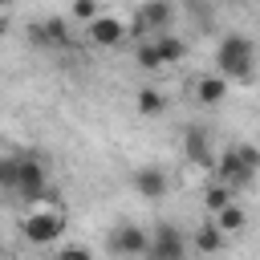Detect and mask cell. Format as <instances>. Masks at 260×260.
<instances>
[{
	"instance_id": "cell-1",
	"label": "cell",
	"mask_w": 260,
	"mask_h": 260,
	"mask_svg": "<svg viewBox=\"0 0 260 260\" xmlns=\"http://www.w3.org/2000/svg\"><path fill=\"white\" fill-rule=\"evenodd\" d=\"M215 65H219V73H223L228 81L252 77V65H256V45H252V37L228 32V37L219 41V49H215Z\"/></svg>"
},
{
	"instance_id": "cell-2",
	"label": "cell",
	"mask_w": 260,
	"mask_h": 260,
	"mask_svg": "<svg viewBox=\"0 0 260 260\" xmlns=\"http://www.w3.org/2000/svg\"><path fill=\"white\" fill-rule=\"evenodd\" d=\"M20 232H24L28 244H57L61 232H65V211H61V207L28 203V215L20 219Z\"/></svg>"
},
{
	"instance_id": "cell-3",
	"label": "cell",
	"mask_w": 260,
	"mask_h": 260,
	"mask_svg": "<svg viewBox=\"0 0 260 260\" xmlns=\"http://www.w3.org/2000/svg\"><path fill=\"white\" fill-rule=\"evenodd\" d=\"M16 195L28 199V203H41L49 195V175H45V162H37L32 154L20 158V171H16Z\"/></svg>"
},
{
	"instance_id": "cell-4",
	"label": "cell",
	"mask_w": 260,
	"mask_h": 260,
	"mask_svg": "<svg viewBox=\"0 0 260 260\" xmlns=\"http://www.w3.org/2000/svg\"><path fill=\"white\" fill-rule=\"evenodd\" d=\"M211 171H215V179H219V183H228L232 191H244V187H252V179H256V171L240 158V150H236V146H228V150L215 158V167H211Z\"/></svg>"
},
{
	"instance_id": "cell-5",
	"label": "cell",
	"mask_w": 260,
	"mask_h": 260,
	"mask_svg": "<svg viewBox=\"0 0 260 260\" xmlns=\"http://www.w3.org/2000/svg\"><path fill=\"white\" fill-rule=\"evenodd\" d=\"M187 240H183V232L175 228V223H158L154 228V236H150V248H146V256H158V260H179V256H187Z\"/></svg>"
},
{
	"instance_id": "cell-6",
	"label": "cell",
	"mask_w": 260,
	"mask_h": 260,
	"mask_svg": "<svg viewBox=\"0 0 260 260\" xmlns=\"http://www.w3.org/2000/svg\"><path fill=\"white\" fill-rule=\"evenodd\" d=\"M146 248H150V236L142 228H134V223L110 228V252L114 256H146Z\"/></svg>"
},
{
	"instance_id": "cell-7",
	"label": "cell",
	"mask_w": 260,
	"mask_h": 260,
	"mask_svg": "<svg viewBox=\"0 0 260 260\" xmlns=\"http://www.w3.org/2000/svg\"><path fill=\"white\" fill-rule=\"evenodd\" d=\"M134 20H138L142 32H167L171 20H175V4H171V0H146Z\"/></svg>"
},
{
	"instance_id": "cell-8",
	"label": "cell",
	"mask_w": 260,
	"mask_h": 260,
	"mask_svg": "<svg viewBox=\"0 0 260 260\" xmlns=\"http://www.w3.org/2000/svg\"><path fill=\"white\" fill-rule=\"evenodd\" d=\"M85 32H89V41H93V45H102V49H114V45H122V37H126V24H122L118 16H110V12H98V16L85 24Z\"/></svg>"
},
{
	"instance_id": "cell-9",
	"label": "cell",
	"mask_w": 260,
	"mask_h": 260,
	"mask_svg": "<svg viewBox=\"0 0 260 260\" xmlns=\"http://www.w3.org/2000/svg\"><path fill=\"white\" fill-rule=\"evenodd\" d=\"M28 41L41 45V49H69V24L61 16H49V20L28 28Z\"/></svg>"
},
{
	"instance_id": "cell-10",
	"label": "cell",
	"mask_w": 260,
	"mask_h": 260,
	"mask_svg": "<svg viewBox=\"0 0 260 260\" xmlns=\"http://www.w3.org/2000/svg\"><path fill=\"white\" fill-rule=\"evenodd\" d=\"M183 154H187V162H195V167H215V150H211V138H207V130L203 126H187V134H183Z\"/></svg>"
},
{
	"instance_id": "cell-11",
	"label": "cell",
	"mask_w": 260,
	"mask_h": 260,
	"mask_svg": "<svg viewBox=\"0 0 260 260\" xmlns=\"http://www.w3.org/2000/svg\"><path fill=\"white\" fill-rule=\"evenodd\" d=\"M130 183H134V191H138L142 199H162V195H167V187H171L167 171H162V167H154V162L138 167V171L130 175Z\"/></svg>"
},
{
	"instance_id": "cell-12",
	"label": "cell",
	"mask_w": 260,
	"mask_h": 260,
	"mask_svg": "<svg viewBox=\"0 0 260 260\" xmlns=\"http://www.w3.org/2000/svg\"><path fill=\"white\" fill-rule=\"evenodd\" d=\"M154 49H158V61H162V65H179V61L187 57V41L175 37L171 28H167V32H154Z\"/></svg>"
},
{
	"instance_id": "cell-13",
	"label": "cell",
	"mask_w": 260,
	"mask_h": 260,
	"mask_svg": "<svg viewBox=\"0 0 260 260\" xmlns=\"http://www.w3.org/2000/svg\"><path fill=\"white\" fill-rule=\"evenodd\" d=\"M195 98H199L203 106H219V102L228 98V77H223V73L199 77V81H195Z\"/></svg>"
},
{
	"instance_id": "cell-14",
	"label": "cell",
	"mask_w": 260,
	"mask_h": 260,
	"mask_svg": "<svg viewBox=\"0 0 260 260\" xmlns=\"http://www.w3.org/2000/svg\"><path fill=\"white\" fill-rule=\"evenodd\" d=\"M211 215H215L211 223H215L223 236H232V232H240V228L248 223V215H244V207H240L236 199H232V203H223V207H219V211H211Z\"/></svg>"
},
{
	"instance_id": "cell-15",
	"label": "cell",
	"mask_w": 260,
	"mask_h": 260,
	"mask_svg": "<svg viewBox=\"0 0 260 260\" xmlns=\"http://www.w3.org/2000/svg\"><path fill=\"white\" fill-rule=\"evenodd\" d=\"M134 106H138L142 118H158V114H167V98H162V89H154V85H142L138 98H134Z\"/></svg>"
},
{
	"instance_id": "cell-16",
	"label": "cell",
	"mask_w": 260,
	"mask_h": 260,
	"mask_svg": "<svg viewBox=\"0 0 260 260\" xmlns=\"http://www.w3.org/2000/svg\"><path fill=\"white\" fill-rule=\"evenodd\" d=\"M228 244V236L215 228V223H203V228H195V240H191V248L195 252H219Z\"/></svg>"
},
{
	"instance_id": "cell-17",
	"label": "cell",
	"mask_w": 260,
	"mask_h": 260,
	"mask_svg": "<svg viewBox=\"0 0 260 260\" xmlns=\"http://www.w3.org/2000/svg\"><path fill=\"white\" fill-rule=\"evenodd\" d=\"M236 199V191L228 187V183H211L207 191H203V203H207V211H219L223 203H232Z\"/></svg>"
},
{
	"instance_id": "cell-18",
	"label": "cell",
	"mask_w": 260,
	"mask_h": 260,
	"mask_svg": "<svg viewBox=\"0 0 260 260\" xmlns=\"http://www.w3.org/2000/svg\"><path fill=\"white\" fill-rule=\"evenodd\" d=\"M16 171H20V158L0 154V191H16Z\"/></svg>"
},
{
	"instance_id": "cell-19",
	"label": "cell",
	"mask_w": 260,
	"mask_h": 260,
	"mask_svg": "<svg viewBox=\"0 0 260 260\" xmlns=\"http://www.w3.org/2000/svg\"><path fill=\"white\" fill-rule=\"evenodd\" d=\"M138 65H142V69H150V73H154V69H162V61H158V49H154V41H142V45H138Z\"/></svg>"
},
{
	"instance_id": "cell-20",
	"label": "cell",
	"mask_w": 260,
	"mask_h": 260,
	"mask_svg": "<svg viewBox=\"0 0 260 260\" xmlns=\"http://www.w3.org/2000/svg\"><path fill=\"white\" fill-rule=\"evenodd\" d=\"M98 12H102V8H98V0H73V16H77L81 24H89Z\"/></svg>"
},
{
	"instance_id": "cell-21",
	"label": "cell",
	"mask_w": 260,
	"mask_h": 260,
	"mask_svg": "<svg viewBox=\"0 0 260 260\" xmlns=\"http://www.w3.org/2000/svg\"><path fill=\"white\" fill-rule=\"evenodd\" d=\"M236 150H240V158H244V162H248V167L260 175V146H252V142H240Z\"/></svg>"
},
{
	"instance_id": "cell-22",
	"label": "cell",
	"mask_w": 260,
	"mask_h": 260,
	"mask_svg": "<svg viewBox=\"0 0 260 260\" xmlns=\"http://www.w3.org/2000/svg\"><path fill=\"white\" fill-rule=\"evenodd\" d=\"M61 256H65V260H85V256H89V248H85V244H65V248H61Z\"/></svg>"
},
{
	"instance_id": "cell-23",
	"label": "cell",
	"mask_w": 260,
	"mask_h": 260,
	"mask_svg": "<svg viewBox=\"0 0 260 260\" xmlns=\"http://www.w3.org/2000/svg\"><path fill=\"white\" fill-rule=\"evenodd\" d=\"M8 32V16H4V8H0V37Z\"/></svg>"
}]
</instances>
